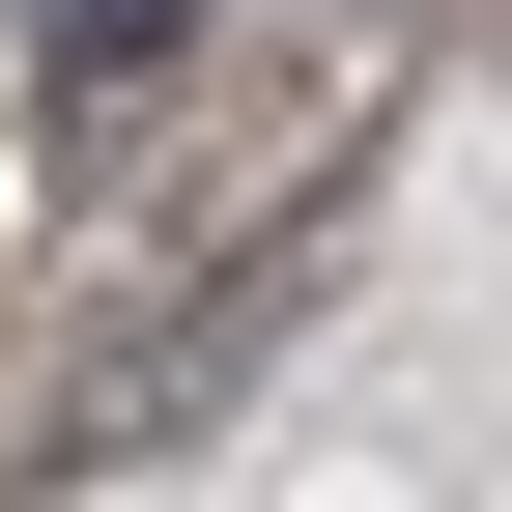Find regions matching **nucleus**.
I'll return each mask as SVG.
<instances>
[{"label": "nucleus", "instance_id": "obj_1", "mask_svg": "<svg viewBox=\"0 0 512 512\" xmlns=\"http://www.w3.org/2000/svg\"><path fill=\"white\" fill-rule=\"evenodd\" d=\"M57 29V86H114V57H171V0H29Z\"/></svg>", "mask_w": 512, "mask_h": 512}]
</instances>
